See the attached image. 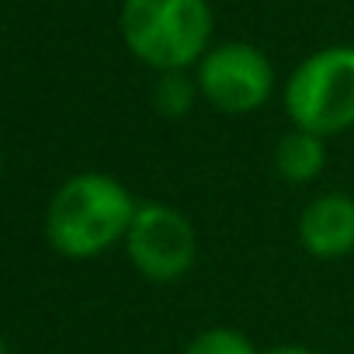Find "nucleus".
<instances>
[{"label":"nucleus","mask_w":354,"mask_h":354,"mask_svg":"<svg viewBox=\"0 0 354 354\" xmlns=\"http://www.w3.org/2000/svg\"><path fill=\"white\" fill-rule=\"evenodd\" d=\"M0 167H4V156H0Z\"/></svg>","instance_id":"nucleus-12"},{"label":"nucleus","mask_w":354,"mask_h":354,"mask_svg":"<svg viewBox=\"0 0 354 354\" xmlns=\"http://www.w3.org/2000/svg\"><path fill=\"white\" fill-rule=\"evenodd\" d=\"M198 97V84L195 73H160L153 84V108L167 118H185L195 108Z\"/></svg>","instance_id":"nucleus-8"},{"label":"nucleus","mask_w":354,"mask_h":354,"mask_svg":"<svg viewBox=\"0 0 354 354\" xmlns=\"http://www.w3.org/2000/svg\"><path fill=\"white\" fill-rule=\"evenodd\" d=\"M118 32L132 59L160 73H192L216 46L209 0H122Z\"/></svg>","instance_id":"nucleus-2"},{"label":"nucleus","mask_w":354,"mask_h":354,"mask_svg":"<svg viewBox=\"0 0 354 354\" xmlns=\"http://www.w3.org/2000/svg\"><path fill=\"white\" fill-rule=\"evenodd\" d=\"M122 250L146 281L174 285L198 264V230L177 205L139 202Z\"/></svg>","instance_id":"nucleus-5"},{"label":"nucleus","mask_w":354,"mask_h":354,"mask_svg":"<svg viewBox=\"0 0 354 354\" xmlns=\"http://www.w3.org/2000/svg\"><path fill=\"white\" fill-rule=\"evenodd\" d=\"M299 247L313 261H344L354 254V195L323 192L299 212Z\"/></svg>","instance_id":"nucleus-6"},{"label":"nucleus","mask_w":354,"mask_h":354,"mask_svg":"<svg viewBox=\"0 0 354 354\" xmlns=\"http://www.w3.org/2000/svg\"><path fill=\"white\" fill-rule=\"evenodd\" d=\"M281 104L292 129L333 139L354 129V46H323L309 53L281 84Z\"/></svg>","instance_id":"nucleus-3"},{"label":"nucleus","mask_w":354,"mask_h":354,"mask_svg":"<svg viewBox=\"0 0 354 354\" xmlns=\"http://www.w3.org/2000/svg\"><path fill=\"white\" fill-rule=\"evenodd\" d=\"M0 354H11V347H8L4 340H0Z\"/></svg>","instance_id":"nucleus-11"},{"label":"nucleus","mask_w":354,"mask_h":354,"mask_svg":"<svg viewBox=\"0 0 354 354\" xmlns=\"http://www.w3.org/2000/svg\"><path fill=\"white\" fill-rule=\"evenodd\" d=\"M261 354H319V351H313V347H306V344H278V347H268V351H261Z\"/></svg>","instance_id":"nucleus-10"},{"label":"nucleus","mask_w":354,"mask_h":354,"mask_svg":"<svg viewBox=\"0 0 354 354\" xmlns=\"http://www.w3.org/2000/svg\"><path fill=\"white\" fill-rule=\"evenodd\" d=\"M136 195L104 170L73 174L46 209V240L59 257L94 261L125 243L136 219Z\"/></svg>","instance_id":"nucleus-1"},{"label":"nucleus","mask_w":354,"mask_h":354,"mask_svg":"<svg viewBox=\"0 0 354 354\" xmlns=\"http://www.w3.org/2000/svg\"><path fill=\"white\" fill-rule=\"evenodd\" d=\"M271 163H274V170L285 185L306 188V185L319 181V174L326 170V139L313 136L306 129H288L274 142Z\"/></svg>","instance_id":"nucleus-7"},{"label":"nucleus","mask_w":354,"mask_h":354,"mask_svg":"<svg viewBox=\"0 0 354 354\" xmlns=\"http://www.w3.org/2000/svg\"><path fill=\"white\" fill-rule=\"evenodd\" d=\"M198 97L219 115H254L268 108L278 91V73L271 56L254 42H216L202 63L192 70Z\"/></svg>","instance_id":"nucleus-4"},{"label":"nucleus","mask_w":354,"mask_h":354,"mask_svg":"<svg viewBox=\"0 0 354 354\" xmlns=\"http://www.w3.org/2000/svg\"><path fill=\"white\" fill-rule=\"evenodd\" d=\"M181 354H261V351L236 326H205L185 344Z\"/></svg>","instance_id":"nucleus-9"}]
</instances>
